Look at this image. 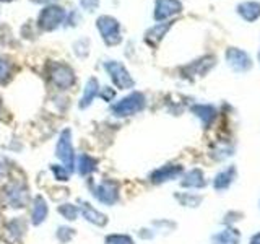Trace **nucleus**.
<instances>
[{
  "mask_svg": "<svg viewBox=\"0 0 260 244\" xmlns=\"http://www.w3.org/2000/svg\"><path fill=\"white\" fill-rule=\"evenodd\" d=\"M205 184H207V181H205V176L202 173V169L189 171L181 181L182 187H190V189H200V187H203Z\"/></svg>",
  "mask_w": 260,
  "mask_h": 244,
  "instance_id": "nucleus-20",
  "label": "nucleus"
},
{
  "mask_svg": "<svg viewBox=\"0 0 260 244\" xmlns=\"http://www.w3.org/2000/svg\"><path fill=\"white\" fill-rule=\"evenodd\" d=\"M215 57L213 55H205L199 60H193L187 67H184V77H203L207 72H210L215 67Z\"/></svg>",
  "mask_w": 260,
  "mask_h": 244,
  "instance_id": "nucleus-12",
  "label": "nucleus"
},
{
  "mask_svg": "<svg viewBox=\"0 0 260 244\" xmlns=\"http://www.w3.org/2000/svg\"><path fill=\"white\" fill-rule=\"evenodd\" d=\"M258 60H260V52H258Z\"/></svg>",
  "mask_w": 260,
  "mask_h": 244,
  "instance_id": "nucleus-36",
  "label": "nucleus"
},
{
  "mask_svg": "<svg viewBox=\"0 0 260 244\" xmlns=\"http://www.w3.org/2000/svg\"><path fill=\"white\" fill-rule=\"evenodd\" d=\"M10 75H12V64L7 59H0V83H5L10 78Z\"/></svg>",
  "mask_w": 260,
  "mask_h": 244,
  "instance_id": "nucleus-28",
  "label": "nucleus"
},
{
  "mask_svg": "<svg viewBox=\"0 0 260 244\" xmlns=\"http://www.w3.org/2000/svg\"><path fill=\"white\" fill-rule=\"evenodd\" d=\"M98 93H100V83H98L96 78H89L85 85L83 96H81V100H80V109H86L98 96Z\"/></svg>",
  "mask_w": 260,
  "mask_h": 244,
  "instance_id": "nucleus-18",
  "label": "nucleus"
},
{
  "mask_svg": "<svg viewBox=\"0 0 260 244\" xmlns=\"http://www.w3.org/2000/svg\"><path fill=\"white\" fill-rule=\"evenodd\" d=\"M51 169H52V173H54V176H55V179L57 181H69V177H70V171L65 168V166H59V165H52L51 166Z\"/></svg>",
  "mask_w": 260,
  "mask_h": 244,
  "instance_id": "nucleus-29",
  "label": "nucleus"
},
{
  "mask_svg": "<svg viewBox=\"0 0 260 244\" xmlns=\"http://www.w3.org/2000/svg\"><path fill=\"white\" fill-rule=\"evenodd\" d=\"M173 24H174V21H168V23H158V24H154V26H151L145 33L146 44L151 47H156L161 43V39L166 36V33L173 28Z\"/></svg>",
  "mask_w": 260,
  "mask_h": 244,
  "instance_id": "nucleus-13",
  "label": "nucleus"
},
{
  "mask_svg": "<svg viewBox=\"0 0 260 244\" xmlns=\"http://www.w3.org/2000/svg\"><path fill=\"white\" fill-rule=\"evenodd\" d=\"M4 174H5V169H4V165L0 163V177H4Z\"/></svg>",
  "mask_w": 260,
  "mask_h": 244,
  "instance_id": "nucleus-34",
  "label": "nucleus"
},
{
  "mask_svg": "<svg viewBox=\"0 0 260 244\" xmlns=\"http://www.w3.org/2000/svg\"><path fill=\"white\" fill-rule=\"evenodd\" d=\"M104 69L111 77L112 83L116 85L119 89H130L135 86V80L130 77L128 70L117 60H108L104 62Z\"/></svg>",
  "mask_w": 260,
  "mask_h": 244,
  "instance_id": "nucleus-6",
  "label": "nucleus"
},
{
  "mask_svg": "<svg viewBox=\"0 0 260 244\" xmlns=\"http://www.w3.org/2000/svg\"><path fill=\"white\" fill-rule=\"evenodd\" d=\"M5 231H7V239L18 241L24 234V231H26V223H24V220L21 218H13L12 222L7 223Z\"/></svg>",
  "mask_w": 260,
  "mask_h": 244,
  "instance_id": "nucleus-19",
  "label": "nucleus"
},
{
  "mask_svg": "<svg viewBox=\"0 0 260 244\" xmlns=\"http://www.w3.org/2000/svg\"><path fill=\"white\" fill-rule=\"evenodd\" d=\"M182 12L181 0H156L154 2V20L165 21Z\"/></svg>",
  "mask_w": 260,
  "mask_h": 244,
  "instance_id": "nucleus-10",
  "label": "nucleus"
},
{
  "mask_svg": "<svg viewBox=\"0 0 260 244\" xmlns=\"http://www.w3.org/2000/svg\"><path fill=\"white\" fill-rule=\"evenodd\" d=\"M49 214V207H47V202L44 200V197L41 195H36L35 202H32V211H31V222L32 225H41L46 220Z\"/></svg>",
  "mask_w": 260,
  "mask_h": 244,
  "instance_id": "nucleus-16",
  "label": "nucleus"
},
{
  "mask_svg": "<svg viewBox=\"0 0 260 244\" xmlns=\"http://www.w3.org/2000/svg\"><path fill=\"white\" fill-rule=\"evenodd\" d=\"M182 173H184V168L181 165H166V166L154 169L150 174V181L153 184H162V182L173 181V179H177Z\"/></svg>",
  "mask_w": 260,
  "mask_h": 244,
  "instance_id": "nucleus-11",
  "label": "nucleus"
},
{
  "mask_svg": "<svg viewBox=\"0 0 260 244\" xmlns=\"http://www.w3.org/2000/svg\"><path fill=\"white\" fill-rule=\"evenodd\" d=\"M73 234H75V231H73L72 228H69V226H60L59 230H57V239L65 244V242H69L73 238Z\"/></svg>",
  "mask_w": 260,
  "mask_h": 244,
  "instance_id": "nucleus-30",
  "label": "nucleus"
},
{
  "mask_svg": "<svg viewBox=\"0 0 260 244\" xmlns=\"http://www.w3.org/2000/svg\"><path fill=\"white\" fill-rule=\"evenodd\" d=\"M98 95H100V96L103 98V100H104V101H108V103L114 100V92H112V88H108V86H104Z\"/></svg>",
  "mask_w": 260,
  "mask_h": 244,
  "instance_id": "nucleus-32",
  "label": "nucleus"
},
{
  "mask_svg": "<svg viewBox=\"0 0 260 244\" xmlns=\"http://www.w3.org/2000/svg\"><path fill=\"white\" fill-rule=\"evenodd\" d=\"M49 78L59 89H69L75 85V73L73 69L62 62H51L47 67Z\"/></svg>",
  "mask_w": 260,
  "mask_h": 244,
  "instance_id": "nucleus-2",
  "label": "nucleus"
},
{
  "mask_svg": "<svg viewBox=\"0 0 260 244\" xmlns=\"http://www.w3.org/2000/svg\"><path fill=\"white\" fill-rule=\"evenodd\" d=\"M192 112L202 120L203 127H208L216 117V109L210 104H195L192 106Z\"/></svg>",
  "mask_w": 260,
  "mask_h": 244,
  "instance_id": "nucleus-17",
  "label": "nucleus"
},
{
  "mask_svg": "<svg viewBox=\"0 0 260 244\" xmlns=\"http://www.w3.org/2000/svg\"><path fill=\"white\" fill-rule=\"evenodd\" d=\"M93 195L104 205H114L119 200V186L112 181H103L93 187Z\"/></svg>",
  "mask_w": 260,
  "mask_h": 244,
  "instance_id": "nucleus-8",
  "label": "nucleus"
},
{
  "mask_svg": "<svg viewBox=\"0 0 260 244\" xmlns=\"http://www.w3.org/2000/svg\"><path fill=\"white\" fill-rule=\"evenodd\" d=\"M239 241L241 234L234 228H228V230L213 236V244H239Z\"/></svg>",
  "mask_w": 260,
  "mask_h": 244,
  "instance_id": "nucleus-22",
  "label": "nucleus"
},
{
  "mask_svg": "<svg viewBox=\"0 0 260 244\" xmlns=\"http://www.w3.org/2000/svg\"><path fill=\"white\" fill-rule=\"evenodd\" d=\"M4 200L12 208H23L29 200L26 186L21 182H12L4 189Z\"/></svg>",
  "mask_w": 260,
  "mask_h": 244,
  "instance_id": "nucleus-7",
  "label": "nucleus"
},
{
  "mask_svg": "<svg viewBox=\"0 0 260 244\" xmlns=\"http://www.w3.org/2000/svg\"><path fill=\"white\" fill-rule=\"evenodd\" d=\"M65 10L59 5H47L38 16V24L43 31H54L65 21Z\"/></svg>",
  "mask_w": 260,
  "mask_h": 244,
  "instance_id": "nucleus-4",
  "label": "nucleus"
},
{
  "mask_svg": "<svg viewBox=\"0 0 260 244\" xmlns=\"http://www.w3.org/2000/svg\"><path fill=\"white\" fill-rule=\"evenodd\" d=\"M176 199L182 203V205L185 207H197L199 203L202 202V197L200 195H192V194H177L176 195Z\"/></svg>",
  "mask_w": 260,
  "mask_h": 244,
  "instance_id": "nucleus-25",
  "label": "nucleus"
},
{
  "mask_svg": "<svg viewBox=\"0 0 260 244\" xmlns=\"http://www.w3.org/2000/svg\"><path fill=\"white\" fill-rule=\"evenodd\" d=\"M226 62L236 72H247L252 69L250 55L239 47H230L226 51Z\"/></svg>",
  "mask_w": 260,
  "mask_h": 244,
  "instance_id": "nucleus-9",
  "label": "nucleus"
},
{
  "mask_svg": "<svg viewBox=\"0 0 260 244\" xmlns=\"http://www.w3.org/2000/svg\"><path fill=\"white\" fill-rule=\"evenodd\" d=\"M234 177H236V168L231 166V168H228L226 171H221L216 177H215V189L216 191H226L228 187L231 186V182L234 181Z\"/></svg>",
  "mask_w": 260,
  "mask_h": 244,
  "instance_id": "nucleus-21",
  "label": "nucleus"
},
{
  "mask_svg": "<svg viewBox=\"0 0 260 244\" xmlns=\"http://www.w3.org/2000/svg\"><path fill=\"white\" fill-rule=\"evenodd\" d=\"M80 211H81V215H83L85 220H88L89 223H93L96 226H104L106 223H108V217H106L104 214H101L100 210H96L91 203H88V202H81Z\"/></svg>",
  "mask_w": 260,
  "mask_h": 244,
  "instance_id": "nucleus-14",
  "label": "nucleus"
},
{
  "mask_svg": "<svg viewBox=\"0 0 260 244\" xmlns=\"http://www.w3.org/2000/svg\"><path fill=\"white\" fill-rule=\"evenodd\" d=\"M57 211H59L65 220L73 222V220H77V217L80 214V208L77 205H73V203H62V205L57 207Z\"/></svg>",
  "mask_w": 260,
  "mask_h": 244,
  "instance_id": "nucleus-24",
  "label": "nucleus"
},
{
  "mask_svg": "<svg viewBox=\"0 0 260 244\" xmlns=\"http://www.w3.org/2000/svg\"><path fill=\"white\" fill-rule=\"evenodd\" d=\"M106 244H134V239L128 234H109Z\"/></svg>",
  "mask_w": 260,
  "mask_h": 244,
  "instance_id": "nucleus-27",
  "label": "nucleus"
},
{
  "mask_svg": "<svg viewBox=\"0 0 260 244\" xmlns=\"http://www.w3.org/2000/svg\"><path fill=\"white\" fill-rule=\"evenodd\" d=\"M96 28L100 31L103 41L108 46H117L122 36H120V24L116 18H112L109 15H103L96 20Z\"/></svg>",
  "mask_w": 260,
  "mask_h": 244,
  "instance_id": "nucleus-3",
  "label": "nucleus"
},
{
  "mask_svg": "<svg viewBox=\"0 0 260 244\" xmlns=\"http://www.w3.org/2000/svg\"><path fill=\"white\" fill-rule=\"evenodd\" d=\"M55 155L62 161V166H65L69 171H73V168H75V151H73V145H72L70 129L62 130L59 140H57Z\"/></svg>",
  "mask_w": 260,
  "mask_h": 244,
  "instance_id": "nucleus-5",
  "label": "nucleus"
},
{
  "mask_svg": "<svg viewBox=\"0 0 260 244\" xmlns=\"http://www.w3.org/2000/svg\"><path fill=\"white\" fill-rule=\"evenodd\" d=\"M100 2L101 0H80V5L83 7V10L93 13V12H96V8L100 7Z\"/></svg>",
  "mask_w": 260,
  "mask_h": 244,
  "instance_id": "nucleus-31",
  "label": "nucleus"
},
{
  "mask_svg": "<svg viewBox=\"0 0 260 244\" xmlns=\"http://www.w3.org/2000/svg\"><path fill=\"white\" fill-rule=\"evenodd\" d=\"M98 169V160L89 157V155H81L80 160H78V173L81 176H89L91 173Z\"/></svg>",
  "mask_w": 260,
  "mask_h": 244,
  "instance_id": "nucleus-23",
  "label": "nucleus"
},
{
  "mask_svg": "<svg viewBox=\"0 0 260 244\" xmlns=\"http://www.w3.org/2000/svg\"><path fill=\"white\" fill-rule=\"evenodd\" d=\"M73 52H75L78 57H86L89 54V39H80L73 44Z\"/></svg>",
  "mask_w": 260,
  "mask_h": 244,
  "instance_id": "nucleus-26",
  "label": "nucleus"
},
{
  "mask_svg": "<svg viewBox=\"0 0 260 244\" xmlns=\"http://www.w3.org/2000/svg\"><path fill=\"white\" fill-rule=\"evenodd\" d=\"M145 104H146L145 96L142 93H138V92H134V93H130L128 96L122 98L120 101L114 103L111 106V112L114 114V116H117V117L134 116V114L143 111Z\"/></svg>",
  "mask_w": 260,
  "mask_h": 244,
  "instance_id": "nucleus-1",
  "label": "nucleus"
},
{
  "mask_svg": "<svg viewBox=\"0 0 260 244\" xmlns=\"http://www.w3.org/2000/svg\"><path fill=\"white\" fill-rule=\"evenodd\" d=\"M0 2H12V0H0Z\"/></svg>",
  "mask_w": 260,
  "mask_h": 244,
  "instance_id": "nucleus-35",
  "label": "nucleus"
},
{
  "mask_svg": "<svg viewBox=\"0 0 260 244\" xmlns=\"http://www.w3.org/2000/svg\"><path fill=\"white\" fill-rule=\"evenodd\" d=\"M238 13L242 16V20L249 23H254L260 18V4L254 0H247V2H241L238 5Z\"/></svg>",
  "mask_w": 260,
  "mask_h": 244,
  "instance_id": "nucleus-15",
  "label": "nucleus"
},
{
  "mask_svg": "<svg viewBox=\"0 0 260 244\" xmlns=\"http://www.w3.org/2000/svg\"><path fill=\"white\" fill-rule=\"evenodd\" d=\"M250 244H260V233L252 236V238H250Z\"/></svg>",
  "mask_w": 260,
  "mask_h": 244,
  "instance_id": "nucleus-33",
  "label": "nucleus"
}]
</instances>
